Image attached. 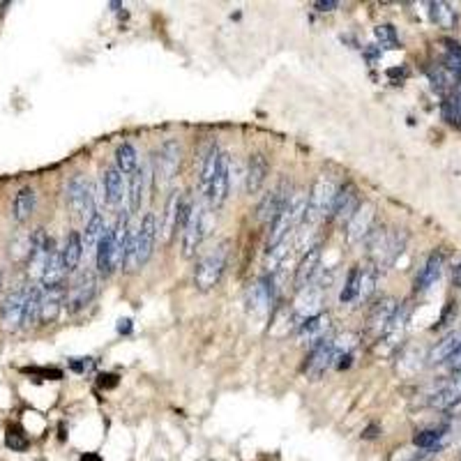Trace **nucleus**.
Returning a JSON list of instances; mask_svg holds the SVG:
<instances>
[{"mask_svg":"<svg viewBox=\"0 0 461 461\" xmlns=\"http://www.w3.org/2000/svg\"><path fill=\"white\" fill-rule=\"evenodd\" d=\"M337 192H340V185L335 183V178L326 176V173L314 180L312 190L307 194V215H305L307 226H314L321 217L330 215Z\"/></svg>","mask_w":461,"mask_h":461,"instance_id":"nucleus-1","label":"nucleus"},{"mask_svg":"<svg viewBox=\"0 0 461 461\" xmlns=\"http://www.w3.org/2000/svg\"><path fill=\"white\" fill-rule=\"evenodd\" d=\"M228 247H230V242L224 240L215 249L208 251L196 263V268H194V284H196L199 291H210V288L219 284L221 275H224L226 261H228Z\"/></svg>","mask_w":461,"mask_h":461,"instance_id":"nucleus-2","label":"nucleus"},{"mask_svg":"<svg viewBox=\"0 0 461 461\" xmlns=\"http://www.w3.org/2000/svg\"><path fill=\"white\" fill-rule=\"evenodd\" d=\"M180 160H183V148H180V143L176 139H167L155 150L153 176H155V185L160 187V190L169 187L173 183V178L178 176Z\"/></svg>","mask_w":461,"mask_h":461,"instance_id":"nucleus-3","label":"nucleus"},{"mask_svg":"<svg viewBox=\"0 0 461 461\" xmlns=\"http://www.w3.org/2000/svg\"><path fill=\"white\" fill-rule=\"evenodd\" d=\"M210 212L212 210L208 208V203L192 206V212L183 228V254L185 256H192L194 251L201 247L203 237L208 235V228H210Z\"/></svg>","mask_w":461,"mask_h":461,"instance_id":"nucleus-4","label":"nucleus"},{"mask_svg":"<svg viewBox=\"0 0 461 461\" xmlns=\"http://www.w3.org/2000/svg\"><path fill=\"white\" fill-rule=\"evenodd\" d=\"M56 251V242L53 237L44 233V228H37L33 233V249L28 254V275H31L35 282H42L47 272V265L51 261Z\"/></svg>","mask_w":461,"mask_h":461,"instance_id":"nucleus-5","label":"nucleus"},{"mask_svg":"<svg viewBox=\"0 0 461 461\" xmlns=\"http://www.w3.org/2000/svg\"><path fill=\"white\" fill-rule=\"evenodd\" d=\"M403 242H406V237L399 230H376L369 242L376 265H392L394 258L401 254Z\"/></svg>","mask_w":461,"mask_h":461,"instance_id":"nucleus-6","label":"nucleus"},{"mask_svg":"<svg viewBox=\"0 0 461 461\" xmlns=\"http://www.w3.org/2000/svg\"><path fill=\"white\" fill-rule=\"evenodd\" d=\"M192 212V203L185 199L183 192H171V196L167 201V210H164V219H162V235L164 240H171L173 233L180 228H185L187 217Z\"/></svg>","mask_w":461,"mask_h":461,"instance_id":"nucleus-7","label":"nucleus"},{"mask_svg":"<svg viewBox=\"0 0 461 461\" xmlns=\"http://www.w3.org/2000/svg\"><path fill=\"white\" fill-rule=\"evenodd\" d=\"M28 288L31 286H21L14 288L12 293L5 295L3 305H0V323L7 333H14V330L21 328L24 323V307H26V298H28Z\"/></svg>","mask_w":461,"mask_h":461,"instance_id":"nucleus-8","label":"nucleus"},{"mask_svg":"<svg viewBox=\"0 0 461 461\" xmlns=\"http://www.w3.org/2000/svg\"><path fill=\"white\" fill-rule=\"evenodd\" d=\"M157 217L155 212H146L143 219L139 221V228H136V268L148 263V258L153 256L155 249V240H157Z\"/></svg>","mask_w":461,"mask_h":461,"instance_id":"nucleus-9","label":"nucleus"},{"mask_svg":"<svg viewBox=\"0 0 461 461\" xmlns=\"http://www.w3.org/2000/svg\"><path fill=\"white\" fill-rule=\"evenodd\" d=\"M67 206L76 217H92V190L83 176H74L69 180Z\"/></svg>","mask_w":461,"mask_h":461,"instance_id":"nucleus-10","label":"nucleus"},{"mask_svg":"<svg viewBox=\"0 0 461 461\" xmlns=\"http://www.w3.org/2000/svg\"><path fill=\"white\" fill-rule=\"evenodd\" d=\"M288 199H291V185H288L286 180H282V183L277 185V190H272L268 196L258 203L256 219L263 221V224H272V221L277 219V215L286 208Z\"/></svg>","mask_w":461,"mask_h":461,"instance_id":"nucleus-11","label":"nucleus"},{"mask_svg":"<svg viewBox=\"0 0 461 461\" xmlns=\"http://www.w3.org/2000/svg\"><path fill=\"white\" fill-rule=\"evenodd\" d=\"M65 302H67V288H65V284L42 286L40 288V321L53 323L58 316H60Z\"/></svg>","mask_w":461,"mask_h":461,"instance_id":"nucleus-12","label":"nucleus"},{"mask_svg":"<svg viewBox=\"0 0 461 461\" xmlns=\"http://www.w3.org/2000/svg\"><path fill=\"white\" fill-rule=\"evenodd\" d=\"M97 293V277L95 272L90 270H83L81 275L76 277V282L72 284L69 293H67V305L72 312H78V309L88 307L92 298H95Z\"/></svg>","mask_w":461,"mask_h":461,"instance_id":"nucleus-13","label":"nucleus"},{"mask_svg":"<svg viewBox=\"0 0 461 461\" xmlns=\"http://www.w3.org/2000/svg\"><path fill=\"white\" fill-rule=\"evenodd\" d=\"M374 217H376V208L374 203H362L355 210V215L346 221V242L355 244L360 240H364L367 235L371 233L374 226Z\"/></svg>","mask_w":461,"mask_h":461,"instance_id":"nucleus-14","label":"nucleus"},{"mask_svg":"<svg viewBox=\"0 0 461 461\" xmlns=\"http://www.w3.org/2000/svg\"><path fill=\"white\" fill-rule=\"evenodd\" d=\"M337 362V353H335V344H333V337H328V340L319 342L316 346H312V351H309V358H307V374L312 378H319L323 376L330 367Z\"/></svg>","mask_w":461,"mask_h":461,"instance_id":"nucleus-15","label":"nucleus"},{"mask_svg":"<svg viewBox=\"0 0 461 461\" xmlns=\"http://www.w3.org/2000/svg\"><path fill=\"white\" fill-rule=\"evenodd\" d=\"M321 258H323L321 242L309 244V247L305 249V254H302L298 268H295V279H293V284H295L298 291H302V288H305L314 279L316 270H319V265H321Z\"/></svg>","mask_w":461,"mask_h":461,"instance_id":"nucleus-16","label":"nucleus"},{"mask_svg":"<svg viewBox=\"0 0 461 461\" xmlns=\"http://www.w3.org/2000/svg\"><path fill=\"white\" fill-rule=\"evenodd\" d=\"M228 185H230V157L226 153H221L219 171H217V176H215V180H212L210 190L206 192V201H208V208H210V210L219 208L226 201Z\"/></svg>","mask_w":461,"mask_h":461,"instance_id":"nucleus-17","label":"nucleus"},{"mask_svg":"<svg viewBox=\"0 0 461 461\" xmlns=\"http://www.w3.org/2000/svg\"><path fill=\"white\" fill-rule=\"evenodd\" d=\"M397 300L394 298H383L378 300L376 305L371 307L369 312V319H367V330L374 335V337H383L387 326H390L392 316L397 314Z\"/></svg>","mask_w":461,"mask_h":461,"instance_id":"nucleus-18","label":"nucleus"},{"mask_svg":"<svg viewBox=\"0 0 461 461\" xmlns=\"http://www.w3.org/2000/svg\"><path fill=\"white\" fill-rule=\"evenodd\" d=\"M270 176V162L263 153H254L249 155V164H247V176H244V192L249 196H254L263 190L265 180Z\"/></svg>","mask_w":461,"mask_h":461,"instance_id":"nucleus-19","label":"nucleus"},{"mask_svg":"<svg viewBox=\"0 0 461 461\" xmlns=\"http://www.w3.org/2000/svg\"><path fill=\"white\" fill-rule=\"evenodd\" d=\"M358 208H360L358 190H355V185L349 183V185L340 187V192H337L333 210H330V217H333L335 221H340V224H344V221H349L353 215H355Z\"/></svg>","mask_w":461,"mask_h":461,"instance_id":"nucleus-20","label":"nucleus"},{"mask_svg":"<svg viewBox=\"0 0 461 461\" xmlns=\"http://www.w3.org/2000/svg\"><path fill=\"white\" fill-rule=\"evenodd\" d=\"M272 298H275V277L265 275L258 282L251 286L249 291V309L254 314H263L268 312L272 305Z\"/></svg>","mask_w":461,"mask_h":461,"instance_id":"nucleus-21","label":"nucleus"},{"mask_svg":"<svg viewBox=\"0 0 461 461\" xmlns=\"http://www.w3.org/2000/svg\"><path fill=\"white\" fill-rule=\"evenodd\" d=\"M328 330H330V316L328 314H316V316H312V319H307L305 323H300L298 342L316 346L319 342L328 340L326 337Z\"/></svg>","mask_w":461,"mask_h":461,"instance_id":"nucleus-22","label":"nucleus"},{"mask_svg":"<svg viewBox=\"0 0 461 461\" xmlns=\"http://www.w3.org/2000/svg\"><path fill=\"white\" fill-rule=\"evenodd\" d=\"M95 263H97V272L99 275H111V272L118 268L120 261H118V251H115V242H113V233L109 228H106V233L102 237V242L97 244V251H95Z\"/></svg>","mask_w":461,"mask_h":461,"instance_id":"nucleus-23","label":"nucleus"},{"mask_svg":"<svg viewBox=\"0 0 461 461\" xmlns=\"http://www.w3.org/2000/svg\"><path fill=\"white\" fill-rule=\"evenodd\" d=\"M102 190H104L106 206L118 208L122 203V199H125V180H122V173L115 167L104 169V173H102Z\"/></svg>","mask_w":461,"mask_h":461,"instance_id":"nucleus-24","label":"nucleus"},{"mask_svg":"<svg viewBox=\"0 0 461 461\" xmlns=\"http://www.w3.org/2000/svg\"><path fill=\"white\" fill-rule=\"evenodd\" d=\"M62 256V265H65V275L74 272L78 268L83 258V242H81V233L78 230H69L67 237H65V247L60 249Z\"/></svg>","mask_w":461,"mask_h":461,"instance_id":"nucleus-25","label":"nucleus"},{"mask_svg":"<svg viewBox=\"0 0 461 461\" xmlns=\"http://www.w3.org/2000/svg\"><path fill=\"white\" fill-rule=\"evenodd\" d=\"M443 263H445V256L441 251H434V254L427 258V263H424V268L420 270V275L415 279L417 291H429V288L438 282V277H441V272H443Z\"/></svg>","mask_w":461,"mask_h":461,"instance_id":"nucleus-26","label":"nucleus"},{"mask_svg":"<svg viewBox=\"0 0 461 461\" xmlns=\"http://www.w3.org/2000/svg\"><path fill=\"white\" fill-rule=\"evenodd\" d=\"M104 233H106V221L102 217V212H92V217L88 219V224H85V230H83V235H81L85 254H92V251H97V244L102 242Z\"/></svg>","mask_w":461,"mask_h":461,"instance_id":"nucleus-27","label":"nucleus"},{"mask_svg":"<svg viewBox=\"0 0 461 461\" xmlns=\"http://www.w3.org/2000/svg\"><path fill=\"white\" fill-rule=\"evenodd\" d=\"M35 206H37V194H35L33 187H24V190H19L17 196H14V206H12L14 219H17L19 224H24V221H28L33 217Z\"/></svg>","mask_w":461,"mask_h":461,"instance_id":"nucleus-28","label":"nucleus"},{"mask_svg":"<svg viewBox=\"0 0 461 461\" xmlns=\"http://www.w3.org/2000/svg\"><path fill=\"white\" fill-rule=\"evenodd\" d=\"M461 346V333H450L445 335L441 342H436L434 349L429 351V362L431 364H441L445 360H452V355L459 351Z\"/></svg>","mask_w":461,"mask_h":461,"instance_id":"nucleus-29","label":"nucleus"},{"mask_svg":"<svg viewBox=\"0 0 461 461\" xmlns=\"http://www.w3.org/2000/svg\"><path fill=\"white\" fill-rule=\"evenodd\" d=\"M219 160H221V150L215 146L208 148V153H206V157H203V162H201V190H203V194L210 190V185H212V180H215V176H217V171H219Z\"/></svg>","mask_w":461,"mask_h":461,"instance_id":"nucleus-30","label":"nucleus"},{"mask_svg":"<svg viewBox=\"0 0 461 461\" xmlns=\"http://www.w3.org/2000/svg\"><path fill=\"white\" fill-rule=\"evenodd\" d=\"M376 279H378L376 265H364V268H360V282H358V295H355L358 305H362V302H367L374 295V291H376Z\"/></svg>","mask_w":461,"mask_h":461,"instance_id":"nucleus-31","label":"nucleus"},{"mask_svg":"<svg viewBox=\"0 0 461 461\" xmlns=\"http://www.w3.org/2000/svg\"><path fill=\"white\" fill-rule=\"evenodd\" d=\"M143 192H146V171L136 167L132 173V183H129V212H139L143 203Z\"/></svg>","mask_w":461,"mask_h":461,"instance_id":"nucleus-32","label":"nucleus"},{"mask_svg":"<svg viewBox=\"0 0 461 461\" xmlns=\"http://www.w3.org/2000/svg\"><path fill=\"white\" fill-rule=\"evenodd\" d=\"M429 17L438 28H455L457 14L448 3H429Z\"/></svg>","mask_w":461,"mask_h":461,"instance_id":"nucleus-33","label":"nucleus"},{"mask_svg":"<svg viewBox=\"0 0 461 461\" xmlns=\"http://www.w3.org/2000/svg\"><path fill=\"white\" fill-rule=\"evenodd\" d=\"M40 321V286L28 288V298L24 307V323L21 328H33Z\"/></svg>","mask_w":461,"mask_h":461,"instance_id":"nucleus-34","label":"nucleus"},{"mask_svg":"<svg viewBox=\"0 0 461 461\" xmlns=\"http://www.w3.org/2000/svg\"><path fill=\"white\" fill-rule=\"evenodd\" d=\"M445 431L443 429H422L417 431L413 436V445L417 450H429V452H436L441 448V441H443Z\"/></svg>","mask_w":461,"mask_h":461,"instance_id":"nucleus-35","label":"nucleus"},{"mask_svg":"<svg viewBox=\"0 0 461 461\" xmlns=\"http://www.w3.org/2000/svg\"><path fill=\"white\" fill-rule=\"evenodd\" d=\"M136 162H139V155L132 143H122L115 150V169L120 173H134L136 171Z\"/></svg>","mask_w":461,"mask_h":461,"instance_id":"nucleus-36","label":"nucleus"},{"mask_svg":"<svg viewBox=\"0 0 461 461\" xmlns=\"http://www.w3.org/2000/svg\"><path fill=\"white\" fill-rule=\"evenodd\" d=\"M429 78H431V83H434V88L441 90V92L455 90L457 81H459V78L452 74L450 69H445L443 65H434V67L429 69Z\"/></svg>","mask_w":461,"mask_h":461,"instance_id":"nucleus-37","label":"nucleus"},{"mask_svg":"<svg viewBox=\"0 0 461 461\" xmlns=\"http://www.w3.org/2000/svg\"><path fill=\"white\" fill-rule=\"evenodd\" d=\"M445 58H443V67L450 69L457 78H461V47L457 42L445 40Z\"/></svg>","mask_w":461,"mask_h":461,"instance_id":"nucleus-38","label":"nucleus"},{"mask_svg":"<svg viewBox=\"0 0 461 461\" xmlns=\"http://www.w3.org/2000/svg\"><path fill=\"white\" fill-rule=\"evenodd\" d=\"M358 282H360V265H353V268L349 270V275H346V282L342 288V295H340L342 302H355Z\"/></svg>","mask_w":461,"mask_h":461,"instance_id":"nucleus-39","label":"nucleus"},{"mask_svg":"<svg viewBox=\"0 0 461 461\" xmlns=\"http://www.w3.org/2000/svg\"><path fill=\"white\" fill-rule=\"evenodd\" d=\"M288 249H291V242H288V237H286V240L279 242V244H275V247H270V249H268V261H265V268H268L270 275L277 270V265L282 263L284 258L288 256Z\"/></svg>","mask_w":461,"mask_h":461,"instance_id":"nucleus-40","label":"nucleus"},{"mask_svg":"<svg viewBox=\"0 0 461 461\" xmlns=\"http://www.w3.org/2000/svg\"><path fill=\"white\" fill-rule=\"evenodd\" d=\"M374 35H376L378 44L383 47V49H397V47H399L397 31H394V26H390V24L376 26V31H374Z\"/></svg>","mask_w":461,"mask_h":461,"instance_id":"nucleus-41","label":"nucleus"},{"mask_svg":"<svg viewBox=\"0 0 461 461\" xmlns=\"http://www.w3.org/2000/svg\"><path fill=\"white\" fill-rule=\"evenodd\" d=\"M5 445L10 450H14V452H24V450H28V445H31V443H28V438H26L24 431L14 427V429H10L5 434Z\"/></svg>","mask_w":461,"mask_h":461,"instance_id":"nucleus-42","label":"nucleus"},{"mask_svg":"<svg viewBox=\"0 0 461 461\" xmlns=\"http://www.w3.org/2000/svg\"><path fill=\"white\" fill-rule=\"evenodd\" d=\"M33 249V233H21L17 240L12 242V256L14 258H28Z\"/></svg>","mask_w":461,"mask_h":461,"instance_id":"nucleus-43","label":"nucleus"},{"mask_svg":"<svg viewBox=\"0 0 461 461\" xmlns=\"http://www.w3.org/2000/svg\"><path fill=\"white\" fill-rule=\"evenodd\" d=\"M340 7V3H335V0H319V3H314V10L319 12H333Z\"/></svg>","mask_w":461,"mask_h":461,"instance_id":"nucleus-44","label":"nucleus"},{"mask_svg":"<svg viewBox=\"0 0 461 461\" xmlns=\"http://www.w3.org/2000/svg\"><path fill=\"white\" fill-rule=\"evenodd\" d=\"M445 387H448L450 392H455L457 397L461 399V371H457V376L452 378V380H450V385H445Z\"/></svg>","mask_w":461,"mask_h":461,"instance_id":"nucleus-45","label":"nucleus"},{"mask_svg":"<svg viewBox=\"0 0 461 461\" xmlns=\"http://www.w3.org/2000/svg\"><path fill=\"white\" fill-rule=\"evenodd\" d=\"M118 333H120V335H129V333H132V319H120V321H118Z\"/></svg>","mask_w":461,"mask_h":461,"instance_id":"nucleus-46","label":"nucleus"},{"mask_svg":"<svg viewBox=\"0 0 461 461\" xmlns=\"http://www.w3.org/2000/svg\"><path fill=\"white\" fill-rule=\"evenodd\" d=\"M378 431H380V429L376 427V424H371V427H367V429H364L362 438H367V441H369V438H376V436H378Z\"/></svg>","mask_w":461,"mask_h":461,"instance_id":"nucleus-47","label":"nucleus"},{"mask_svg":"<svg viewBox=\"0 0 461 461\" xmlns=\"http://www.w3.org/2000/svg\"><path fill=\"white\" fill-rule=\"evenodd\" d=\"M452 367H455L457 371H461V346H459V351L452 355Z\"/></svg>","mask_w":461,"mask_h":461,"instance_id":"nucleus-48","label":"nucleus"},{"mask_svg":"<svg viewBox=\"0 0 461 461\" xmlns=\"http://www.w3.org/2000/svg\"><path fill=\"white\" fill-rule=\"evenodd\" d=\"M455 286L461 288V263L457 265V270H455Z\"/></svg>","mask_w":461,"mask_h":461,"instance_id":"nucleus-49","label":"nucleus"},{"mask_svg":"<svg viewBox=\"0 0 461 461\" xmlns=\"http://www.w3.org/2000/svg\"><path fill=\"white\" fill-rule=\"evenodd\" d=\"M378 53H380V51H376V49H369V51H367V58H369V60L374 62V60L378 58Z\"/></svg>","mask_w":461,"mask_h":461,"instance_id":"nucleus-50","label":"nucleus"},{"mask_svg":"<svg viewBox=\"0 0 461 461\" xmlns=\"http://www.w3.org/2000/svg\"><path fill=\"white\" fill-rule=\"evenodd\" d=\"M81 461H99V457H97V455H85Z\"/></svg>","mask_w":461,"mask_h":461,"instance_id":"nucleus-51","label":"nucleus"},{"mask_svg":"<svg viewBox=\"0 0 461 461\" xmlns=\"http://www.w3.org/2000/svg\"><path fill=\"white\" fill-rule=\"evenodd\" d=\"M459 461H461V457H459Z\"/></svg>","mask_w":461,"mask_h":461,"instance_id":"nucleus-52","label":"nucleus"}]
</instances>
